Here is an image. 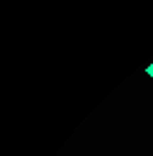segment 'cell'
<instances>
[{"instance_id": "cell-1", "label": "cell", "mask_w": 153, "mask_h": 156, "mask_svg": "<svg viewBox=\"0 0 153 156\" xmlns=\"http://www.w3.org/2000/svg\"><path fill=\"white\" fill-rule=\"evenodd\" d=\"M145 74H148L151 80H153V62H148V64H145Z\"/></svg>"}]
</instances>
